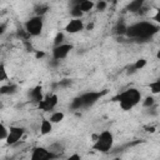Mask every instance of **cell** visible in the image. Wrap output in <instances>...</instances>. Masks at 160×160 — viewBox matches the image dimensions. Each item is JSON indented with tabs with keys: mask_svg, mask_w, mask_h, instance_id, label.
<instances>
[{
	"mask_svg": "<svg viewBox=\"0 0 160 160\" xmlns=\"http://www.w3.org/2000/svg\"><path fill=\"white\" fill-rule=\"evenodd\" d=\"M56 105H58V95L56 94H49V95L44 96V99L38 104L39 109H41L44 111H50Z\"/></svg>",
	"mask_w": 160,
	"mask_h": 160,
	"instance_id": "ba28073f",
	"label": "cell"
},
{
	"mask_svg": "<svg viewBox=\"0 0 160 160\" xmlns=\"http://www.w3.org/2000/svg\"><path fill=\"white\" fill-rule=\"evenodd\" d=\"M106 91H102V92H99V91H89V92H85L82 95H80V99H81V102H82V108H89L91 105H94Z\"/></svg>",
	"mask_w": 160,
	"mask_h": 160,
	"instance_id": "8992f818",
	"label": "cell"
},
{
	"mask_svg": "<svg viewBox=\"0 0 160 160\" xmlns=\"http://www.w3.org/2000/svg\"><path fill=\"white\" fill-rule=\"evenodd\" d=\"M71 50H72V45H70V44H61L59 46H55L52 50V59L55 61L65 59Z\"/></svg>",
	"mask_w": 160,
	"mask_h": 160,
	"instance_id": "9c48e42d",
	"label": "cell"
},
{
	"mask_svg": "<svg viewBox=\"0 0 160 160\" xmlns=\"http://www.w3.org/2000/svg\"><path fill=\"white\" fill-rule=\"evenodd\" d=\"M5 31H6V24L2 22V24H0V35H2Z\"/></svg>",
	"mask_w": 160,
	"mask_h": 160,
	"instance_id": "f546056e",
	"label": "cell"
},
{
	"mask_svg": "<svg viewBox=\"0 0 160 160\" xmlns=\"http://www.w3.org/2000/svg\"><path fill=\"white\" fill-rule=\"evenodd\" d=\"M45 56V52L44 51H36L35 52V58L36 59H41V58H44Z\"/></svg>",
	"mask_w": 160,
	"mask_h": 160,
	"instance_id": "f1b7e54d",
	"label": "cell"
},
{
	"mask_svg": "<svg viewBox=\"0 0 160 160\" xmlns=\"http://www.w3.org/2000/svg\"><path fill=\"white\" fill-rule=\"evenodd\" d=\"M159 30L158 26L152 25L151 22H146V21H141V22H136L134 25L128 26L126 29V35L130 38H138V39H148L151 35H154L156 31Z\"/></svg>",
	"mask_w": 160,
	"mask_h": 160,
	"instance_id": "6da1fadb",
	"label": "cell"
},
{
	"mask_svg": "<svg viewBox=\"0 0 160 160\" xmlns=\"http://www.w3.org/2000/svg\"><path fill=\"white\" fill-rule=\"evenodd\" d=\"M106 2L105 1H99V2H96V9L98 10H100V11H102V10H105L106 9Z\"/></svg>",
	"mask_w": 160,
	"mask_h": 160,
	"instance_id": "4316f807",
	"label": "cell"
},
{
	"mask_svg": "<svg viewBox=\"0 0 160 160\" xmlns=\"http://www.w3.org/2000/svg\"><path fill=\"white\" fill-rule=\"evenodd\" d=\"M154 104H155V99L152 96H146L145 100H144V102H142V105L145 108H151Z\"/></svg>",
	"mask_w": 160,
	"mask_h": 160,
	"instance_id": "484cf974",
	"label": "cell"
},
{
	"mask_svg": "<svg viewBox=\"0 0 160 160\" xmlns=\"http://www.w3.org/2000/svg\"><path fill=\"white\" fill-rule=\"evenodd\" d=\"M94 29V22H90V24H88V26H86V30H92Z\"/></svg>",
	"mask_w": 160,
	"mask_h": 160,
	"instance_id": "d6a6232c",
	"label": "cell"
},
{
	"mask_svg": "<svg viewBox=\"0 0 160 160\" xmlns=\"http://www.w3.org/2000/svg\"><path fill=\"white\" fill-rule=\"evenodd\" d=\"M16 91H18V85H15V84L2 85L0 88V95H12Z\"/></svg>",
	"mask_w": 160,
	"mask_h": 160,
	"instance_id": "7c38bea8",
	"label": "cell"
},
{
	"mask_svg": "<svg viewBox=\"0 0 160 160\" xmlns=\"http://www.w3.org/2000/svg\"><path fill=\"white\" fill-rule=\"evenodd\" d=\"M64 39H65L64 32H58V34H56V36H55V39H54V45H55V46L61 45V44H62V41H64Z\"/></svg>",
	"mask_w": 160,
	"mask_h": 160,
	"instance_id": "ffe728a7",
	"label": "cell"
},
{
	"mask_svg": "<svg viewBox=\"0 0 160 160\" xmlns=\"http://www.w3.org/2000/svg\"><path fill=\"white\" fill-rule=\"evenodd\" d=\"M142 5H144V1L142 0H135V1H131L128 5V10L129 11H132V12H136V11H140V9L142 8Z\"/></svg>",
	"mask_w": 160,
	"mask_h": 160,
	"instance_id": "9a60e30c",
	"label": "cell"
},
{
	"mask_svg": "<svg viewBox=\"0 0 160 160\" xmlns=\"http://www.w3.org/2000/svg\"><path fill=\"white\" fill-rule=\"evenodd\" d=\"M81 30H84V22L80 19H72L65 26V31L69 34H76Z\"/></svg>",
	"mask_w": 160,
	"mask_h": 160,
	"instance_id": "30bf717a",
	"label": "cell"
},
{
	"mask_svg": "<svg viewBox=\"0 0 160 160\" xmlns=\"http://www.w3.org/2000/svg\"><path fill=\"white\" fill-rule=\"evenodd\" d=\"M52 130V124L49 120H42L40 124V134L41 135H48Z\"/></svg>",
	"mask_w": 160,
	"mask_h": 160,
	"instance_id": "5bb4252c",
	"label": "cell"
},
{
	"mask_svg": "<svg viewBox=\"0 0 160 160\" xmlns=\"http://www.w3.org/2000/svg\"><path fill=\"white\" fill-rule=\"evenodd\" d=\"M69 84H70V80H68V79H64V80H61V81L59 82L60 86H66V85H69Z\"/></svg>",
	"mask_w": 160,
	"mask_h": 160,
	"instance_id": "4dcf8cb0",
	"label": "cell"
},
{
	"mask_svg": "<svg viewBox=\"0 0 160 160\" xmlns=\"http://www.w3.org/2000/svg\"><path fill=\"white\" fill-rule=\"evenodd\" d=\"M112 160H120V158H115V159H112Z\"/></svg>",
	"mask_w": 160,
	"mask_h": 160,
	"instance_id": "e575fe53",
	"label": "cell"
},
{
	"mask_svg": "<svg viewBox=\"0 0 160 160\" xmlns=\"http://www.w3.org/2000/svg\"><path fill=\"white\" fill-rule=\"evenodd\" d=\"M112 144H114L112 134L109 130H105L96 138V140L92 145V149L96 151H100V152H108L112 148Z\"/></svg>",
	"mask_w": 160,
	"mask_h": 160,
	"instance_id": "3957f363",
	"label": "cell"
},
{
	"mask_svg": "<svg viewBox=\"0 0 160 160\" xmlns=\"http://www.w3.org/2000/svg\"><path fill=\"white\" fill-rule=\"evenodd\" d=\"M8 132H9V129H8V128H6L4 124H0V140L6 139Z\"/></svg>",
	"mask_w": 160,
	"mask_h": 160,
	"instance_id": "d4e9b609",
	"label": "cell"
},
{
	"mask_svg": "<svg viewBox=\"0 0 160 160\" xmlns=\"http://www.w3.org/2000/svg\"><path fill=\"white\" fill-rule=\"evenodd\" d=\"M159 19H160V11H159V10H158V11H156V15H155V16H154V20H155V21H156V22H159V21H160V20H159Z\"/></svg>",
	"mask_w": 160,
	"mask_h": 160,
	"instance_id": "1f68e13d",
	"label": "cell"
},
{
	"mask_svg": "<svg viewBox=\"0 0 160 160\" xmlns=\"http://www.w3.org/2000/svg\"><path fill=\"white\" fill-rule=\"evenodd\" d=\"M66 160H81V156H80L79 154H72V155H70Z\"/></svg>",
	"mask_w": 160,
	"mask_h": 160,
	"instance_id": "83f0119b",
	"label": "cell"
},
{
	"mask_svg": "<svg viewBox=\"0 0 160 160\" xmlns=\"http://www.w3.org/2000/svg\"><path fill=\"white\" fill-rule=\"evenodd\" d=\"M94 2L92 1H90V0H84V1H80V2H78V6H79V9H80V11L84 14V12H88V11H90L92 8H94Z\"/></svg>",
	"mask_w": 160,
	"mask_h": 160,
	"instance_id": "4fadbf2b",
	"label": "cell"
},
{
	"mask_svg": "<svg viewBox=\"0 0 160 160\" xmlns=\"http://www.w3.org/2000/svg\"><path fill=\"white\" fill-rule=\"evenodd\" d=\"M145 65H146V60H145V59H139V60H136V62L134 64L132 69H134V70H140V69H142Z\"/></svg>",
	"mask_w": 160,
	"mask_h": 160,
	"instance_id": "603a6c76",
	"label": "cell"
},
{
	"mask_svg": "<svg viewBox=\"0 0 160 160\" xmlns=\"http://www.w3.org/2000/svg\"><path fill=\"white\" fill-rule=\"evenodd\" d=\"M8 80V72H6V68L4 64H0V82Z\"/></svg>",
	"mask_w": 160,
	"mask_h": 160,
	"instance_id": "7402d4cb",
	"label": "cell"
},
{
	"mask_svg": "<svg viewBox=\"0 0 160 160\" xmlns=\"http://www.w3.org/2000/svg\"><path fill=\"white\" fill-rule=\"evenodd\" d=\"M126 29H128V26L124 24V22H120V24H118V26H116V34H120V35H124V34H126Z\"/></svg>",
	"mask_w": 160,
	"mask_h": 160,
	"instance_id": "cb8c5ba5",
	"label": "cell"
},
{
	"mask_svg": "<svg viewBox=\"0 0 160 160\" xmlns=\"http://www.w3.org/2000/svg\"><path fill=\"white\" fill-rule=\"evenodd\" d=\"M48 10H49V6H48L46 4H38V5L35 6V14H36V16H41V18H42V15H44Z\"/></svg>",
	"mask_w": 160,
	"mask_h": 160,
	"instance_id": "e0dca14e",
	"label": "cell"
},
{
	"mask_svg": "<svg viewBox=\"0 0 160 160\" xmlns=\"http://www.w3.org/2000/svg\"><path fill=\"white\" fill-rule=\"evenodd\" d=\"M114 100L119 101L120 108L122 110H131L135 105H138L141 100V92L138 89H128L124 92L119 94L118 96L114 98Z\"/></svg>",
	"mask_w": 160,
	"mask_h": 160,
	"instance_id": "7a4b0ae2",
	"label": "cell"
},
{
	"mask_svg": "<svg viewBox=\"0 0 160 160\" xmlns=\"http://www.w3.org/2000/svg\"><path fill=\"white\" fill-rule=\"evenodd\" d=\"M64 118H65L64 112H61V111H55V112H52V114H51V116H50L49 121H50L51 124H56V122L62 121V120H64Z\"/></svg>",
	"mask_w": 160,
	"mask_h": 160,
	"instance_id": "2e32d148",
	"label": "cell"
},
{
	"mask_svg": "<svg viewBox=\"0 0 160 160\" xmlns=\"http://www.w3.org/2000/svg\"><path fill=\"white\" fill-rule=\"evenodd\" d=\"M148 130L146 131H150V132H154L155 131V126H149V128H146Z\"/></svg>",
	"mask_w": 160,
	"mask_h": 160,
	"instance_id": "836d02e7",
	"label": "cell"
},
{
	"mask_svg": "<svg viewBox=\"0 0 160 160\" xmlns=\"http://www.w3.org/2000/svg\"><path fill=\"white\" fill-rule=\"evenodd\" d=\"M70 108H71L72 110H79V109H81V108H82V102H81V99H80V96L75 98V99L71 101V104H70Z\"/></svg>",
	"mask_w": 160,
	"mask_h": 160,
	"instance_id": "ac0fdd59",
	"label": "cell"
},
{
	"mask_svg": "<svg viewBox=\"0 0 160 160\" xmlns=\"http://www.w3.org/2000/svg\"><path fill=\"white\" fill-rule=\"evenodd\" d=\"M150 90H151L152 94H158V92H160V81L156 80V81L151 82V84H150Z\"/></svg>",
	"mask_w": 160,
	"mask_h": 160,
	"instance_id": "44dd1931",
	"label": "cell"
},
{
	"mask_svg": "<svg viewBox=\"0 0 160 160\" xmlns=\"http://www.w3.org/2000/svg\"><path fill=\"white\" fill-rule=\"evenodd\" d=\"M55 158L56 156L52 152H50L49 149L42 148V146H38V148H35L32 150L30 160H52Z\"/></svg>",
	"mask_w": 160,
	"mask_h": 160,
	"instance_id": "52a82bcc",
	"label": "cell"
},
{
	"mask_svg": "<svg viewBox=\"0 0 160 160\" xmlns=\"http://www.w3.org/2000/svg\"><path fill=\"white\" fill-rule=\"evenodd\" d=\"M70 14H71V16H72L74 19H80V18L82 16V12L80 11V9H79V6H78V2H76V4H75V6L71 9Z\"/></svg>",
	"mask_w": 160,
	"mask_h": 160,
	"instance_id": "d6986e66",
	"label": "cell"
},
{
	"mask_svg": "<svg viewBox=\"0 0 160 160\" xmlns=\"http://www.w3.org/2000/svg\"><path fill=\"white\" fill-rule=\"evenodd\" d=\"M30 98H31L32 101H35V102L39 104V102L44 99V95H42V88H41L40 85L35 86V88L30 91Z\"/></svg>",
	"mask_w": 160,
	"mask_h": 160,
	"instance_id": "8fae6325",
	"label": "cell"
},
{
	"mask_svg": "<svg viewBox=\"0 0 160 160\" xmlns=\"http://www.w3.org/2000/svg\"><path fill=\"white\" fill-rule=\"evenodd\" d=\"M25 130L20 126H10L9 129V132H8V136H6V144L8 145H15L20 141V139L22 138Z\"/></svg>",
	"mask_w": 160,
	"mask_h": 160,
	"instance_id": "5b68a950",
	"label": "cell"
},
{
	"mask_svg": "<svg viewBox=\"0 0 160 160\" xmlns=\"http://www.w3.org/2000/svg\"><path fill=\"white\" fill-rule=\"evenodd\" d=\"M44 26V20L41 16H32L25 22V31L30 36H38L41 34Z\"/></svg>",
	"mask_w": 160,
	"mask_h": 160,
	"instance_id": "277c9868",
	"label": "cell"
}]
</instances>
